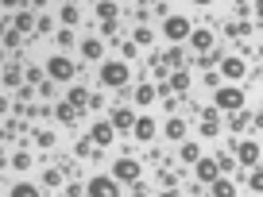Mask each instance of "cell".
<instances>
[{
	"mask_svg": "<svg viewBox=\"0 0 263 197\" xmlns=\"http://www.w3.org/2000/svg\"><path fill=\"white\" fill-rule=\"evenodd\" d=\"M97 82L105 85V89H128V82H132V66L120 62V58H105V62H101Z\"/></svg>",
	"mask_w": 263,
	"mask_h": 197,
	"instance_id": "cell-1",
	"label": "cell"
},
{
	"mask_svg": "<svg viewBox=\"0 0 263 197\" xmlns=\"http://www.w3.org/2000/svg\"><path fill=\"white\" fill-rule=\"evenodd\" d=\"M213 108L236 116L240 108H244V89H240V85H221V89H213Z\"/></svg>",
	"mask_w": 263,
	"mask_h": 197,
	"instance_id": "cell-2",
	"label": "cell"
},
{
	"mask_svg": "<svg viewBox=\"0 0 263 197\" xmlns=\"http://www.w3.org/2000/svg\"><path fill=\"white\" fill-rule=\"evenodd\" d=\"M163 35L174 43V47H178L182 39H190V35H194V19L182 16V12H171V16L163 19Z\"/></svg>",
	"mask_w": 263,
	"mask_h": 197,
	"instance_id": "cell-3",
	"label": "cell"
},
{
	"mask_svg": "<svg viewBox=\"0 0 263 197\" xmlns=\"http://www.w3.org/2000/svg\"><path fill=\"white\" fill-rule=\"evenodd\" d=\"M112 178L120 182V186H140V178H143V166H140V159H116L112 163Z\"/></svg>",
	"mask_w": 263,
	"mask_h": 197,
	"instance_id": "cell-4",
	"label": "cell"
},
{
	"mask_svg": "<svg viewBox=\"0 0 263 197\" xmlns=\"http://www.w3.org/2000/svg\"><path fill=\"white\" fill-rule=\"evenodd\" d=\"M43 70H47V77H50V82H74V77H78V66L70 62L66 54H50Z\"/></svg>",
	"mask_w": 263,
	"mask_h": 197,
	"instance_id": "cell-5",
	"label": "cell"
},
{
	"mask_svg": "<svg viewBox=\"0 0 263 197\" xmlns=\"http://www.w3.org/2000/svg\"><path fill=\"white\" fill-rule=\"evenodd\" d=\"M85 197H120V182L112 174H93L85 182Z\"/></svg>",
	"mask_w": 263,
	"mask_h": 197,
	"instance_id": "cell-6",
	"label": "cell"
},
{
	"mask_svg": "<svg viewBox=\"0 0 263 197\" xmlns=\"http://www.w3.org/2000/svg\"><path fill=\"white\" fill-rule=\"evenodd\" d=\"M194 178L201 182V186H213V182L221 178V166H217V159H197V163H194Z\"/></svg>",
	"mask_w": 263,
	"mask_h": 197,
	"instance_id": "cell-7",
	"label": "cell"
},
{
	"mask_svg": "<svg viewBox=\"0 0 263 197\" xmlns=\"http://www.w3.org/2000/svg\"><path fill=\"white\" fill-rule=\"evenodd\" d=\"M108 124H112V131H128V135H132V128H136V112H132L128 105H116L112 116H108Z\"/></svg>",
	"mask_w": 263,
	"mask_h": 197,
	"instance_id": "cell-8",
	"label": "cell"
},
{
	"mask_svg": "<svg viewBox=\"0 0 263 197\" xmlns=\"http://www.w3.org/2000/svg\"><path fill=\"white\" fill-rule=\"evenodd\" d=\"M232 151H236V163L240 166H255V163H259V143H255V140H236V147H232Z\"/></svg>",
	"mask_w": 263,
	"mask_h": 197,
	"instance_id": "cell-9",
	"label": "cell"
},
{
	"mask_svg": "<svg viewBox=\"0 0 263 197\" xmlns=\"http://www.w3.org/2000/svg\"><path fill=\"white\" fill-rule=\"evenodd\" d=\"M155 131H159V124L151 120V116H136V128H132V140H136V143H151V140H155Z\"/></svg>",
	"mask_w": 263,
	"mask_h": 197,
	"instance_id": "cell-10",
	"label": "cell"
},
{
	"mask_svg": "<svg viewBox=\"0 0 263 197\" xmlns=\"http://www.w3.org/2000/svg\"><path fill=\"white\" fill-rule=\"evenodd\" d=\"M244 74H248V62H244V58H236V54L221 58V77H229V82H240Z\"/></svg>",
	"mask_w": 263,
	"mask_h": 197,
	"instance_id": "cell-11",
	"label": "cell"
},
{
	"mask_svg": "<svg viewBox=\"0 0 263 197\" xmlns=\"http://www.w3.org/2000/svg\"><path fill=\"white\" fill-rule=\"evenodd\" d=\"M112 135H116V131H112V124H108V120H97L89 128V143H97V151H105L108 143H112Z\"/></svg>",
	"mask_w": 263,
	"mask_h": 197,
	"instance_id": "cell-12",
	"label": "cell"
},
{
	"mask_svg": "<svg viewBox=\"0 0 263 197\" xmlns=\"http://www.w3.org/2000/svg\"><path fill=\"white\" fill-rule=\"evenodd\" d=\"M190 43H194V50H197V58L201 54H209L213 50V43H217V35L209 31V27H194V35H190Z\"/></svg>",
	"mask_w": 263,
	"mask_h": 197,
	"instance_id": "cell-13",
	"label": "cell"
},
{
	"mask_svg": "<svg viewBox=\"0 0 263 197\" xmlns=\"http://www.w3.org/2000/svg\"><path fill=\"white\" fill-rule=\"evenodd\" d=\"M159 58H163V66H166V70H186V62H190V54H186L182 47H171V50H163Z\"/></svg>",
	"mask_w": 263,
	"mask_h": 197,
	"instance_id": "cell-14",
	"label": "cell"
},
{
	"mask_svg": "<svg viewBox=\"0 0 263 197\" xmlns=\"http://www.w3.org/2000/svg\"><path fill=\"white\" fill-rule=\"evenodd\" d=\"M35 19H39V16H31V12H16V16H12V31H16V35H31L35 31Z\"/></svg>",
	"mask_w": 263,
	"mask_h": 197,
	"instance_id": "cell-15",
	"label": "cell"
},
{
	"mask_svg": "<svg viewBox=\"0 0 263 197\" xmlns=\"http://www.w3.org/2000/svg\"><path fill=\"white\" fill-rule=\"evenodd\" d=\"M82 54L89 58V62H105V58H101V54H105V47H101V39H97V35L82 39Z\"/></svg>",
	"mask_w": 263,
	"mask_h": 197,
	"instance_id": "cell-16",
	"label": "cell"
},
{
	"mask_svg": "<svg viewBox=\"0 0 263 197\" xmlns=\"http://www.w3.org/2000/svg\"><path fill=\"white\" fill-rule=\"evenodd\" d=\"M93 16L101 19V24H116V16H120V4H93Z\"/></svg>",
	"mask_w": 263,
	"mask_h": 197,
	"instance_id": "cell-17",
	"label": "cell"
},
{
	"mask_svg": "<svg viewBox=\"0 0 263 197\" xmlns=\"http://www.w3.org/2000/svg\"><path fill=\"white\" fill-rule=\"evenodd\" d=\"M209 193H213V197H236V182L221 174V178H217L213 186H209Z\"/></svg>",
	"mask_w": 263,
	"mask_h": 197,
	"instance_id": "cell-18",
	"label": "cell"
},
{
	"mask_svg": "<svg viewBox=\"0 0 263 197\" xmlns=\"http://www.w3.org/2000/svg\"><path fill=\"white\" fill-rule=\"evenodd\" d=\"M58 19H62L66 27L82 24V8H78V4H62V8H58Z\"/></svg>",
	"mask_w": 263,
	"mask_h": 197,
	"instance_id": "cell-19",
	"label": "cell"
},
{
	"mask_svg": "<svg viewBox=\"0 0 263 197\" xmlns=\"http://www.w3.org/2000/svg\"><path fill=\"white\" fill-rule=\"evenodd\" d=\"M66 101H70V105H74V108H85V105H89V89H85V85H70V93H66Z\"/></svg>",
	"mask_w": 263,
	"mask_h": 197,
	"instance_id": "cell-20",
	"label": "cell"
},
{
	"mask_svg": "<svg viewBox=\"0 0 263 197\" xmlns=\"http://www.w3.org/2000/svg\"><path fill=\"white\" fill-rule=\"evenodd\" d=\"M217 166H221V174H232V170H236V155H232V147H221V151H217Z\"/></svg>",
	"mask_w": 263,
	"mask_h": 197,
	"instance_id": "cell-21",
	"label": "cell"
},
{
	"mask_svg": "<svg viewBox=\"0 0 263 197\" xmlns=\"http://www.w3.org/2000/svg\"><path fill=\"white\" fill-rule=\"evenodd\" d=\"M8 197H43V189L31 186V182H16V186L8 189Z\"/></svg>",
	"mask_w": 263,
	"mask_h": 197,
	"instance_id": "cell-22",
	"label": "cell"
},
{
	"mask_svg": "<svg viewBox=\"0 0 263 197\" xmlns=\"http://www.w3.org/2000/svg\"><path fill=\"white\" fill-rule=\"evenodd\" d=\"M163 135H166V140H186V120H178V116H174V120H166Z\"/></svg>",
	"mask_w": 263,
	"mask_h": 197,
	"instance_id": "cell-23",
	"label": "cell"
},
{
	"mask_svg": "<svg viewBox=\"0 0 263 197\" xmlns=\"http://www.w3.org/2000/svg\"><path fill=\"white\" fill-rule=\"evenodd\" d=\"M54 116H58V124H78V108L70 105V101H62V105L54 108Z\"/></svg>",
	"mask_w": 263,
	"mask_h": 197,
	"instance_id": "cell-24",
	"label": "cell"
},
{
	"mask_svg": "<svg viewBox=\"0 0 263 197\" xmlns=\"http://www.w3.org/2000/svg\"><path fill=\"white\" fill-rule=\"evenodd\" d=\"M166 82H171V89H178V93H186L190 89V70H174L171 77H166Z\"/></svg>",
	"mask_w": 263,
	"mask_h": 197,
	"instance_id": "cell-25",
	"label": "cell"
},
{
	"mask_svg": "<svg viewBox=\"0 0 263 197\" xmlns=\"http://www.w3.org/2000/svg\"><path fill=\"white\" fill-rule=\"evenodd\" d=\"M132 97H136V105H151L159 93H155V85H136V93H132Z\"/></svg>",
	"mask_w": 263,
	"mask_h": 197,
	"instance_id": "cell-26",
	"label": "cell"
},
{
	"mask_svg": "<svg viewBox=\"0 0 263 197\" xmlns=\"http://www.w3.org/2000/svg\"><path fill=\"white\" fill-rule=\"evenodd\" d=\"M132 43H136V47H151V43H155L151 27H136V31H132Z\"/></svg>",
	"mask_w": 263,
	"mask_h": 197,
	"instance_id": "cell-27",
	"label": "cell"
},
{
	"mask_svg": "<svg viewBox=\"0 0 263 197\" xmlns=\"http://www.w3.org/2000/svg\"><path fill=\"white\" fill-rule=\"evenodd\" d=\"M24 82L31 85V89H39V85L47 82V70H39V66H31V70H27V74H24Z\"/></svg>",
	"mask_w": 263,
	"mask_h": 197,
	"instance_id": "cell-28",
	"label": "cell"
},
{
	"mask_svg": "<svg viewBox=\"0 0 263 197\" xmlns=\"http://www.w3.org/2000/svg\"><path fill=\"white\" fill-rule=\"evenodd\" d=\"M4 85H8V89H20V85H24V74H20V66H8V70H4Z\"/></svg>",
	"mask_w": 263,
	"mask_h": 197,
	"instance_id": "cell-29",
	"label": "cell"
},
{
	"mask_svg": "<svg viewBox=\"0 0 263 197\" xmlns=\"http://www.w3.org/2000/svg\"><path fill=\"white\" fill-rule=\"evenodd\" d=\"M178 155H182V163H197V159H201V147H197V143H182Z\"/></svg>",
	"mask_w": 263,
	"mask_h": 197,
	"instance_id": "cell-30",
	"label": "cell"
},
{
	"mask_svg": "<svg viewBox=\"0 0 263 197\" xmlns=\"http://www.w3.org/2000/svg\"><path fill=\"white\" fill-rule=\"evenodd\" d=\"M136 54H140V47H136V43H120V62H132V58H136Z\"/></svg>",
	"mask_w": 263,
	"mask_h": 197,
	"instance_id": "cell-31",
	"label": "cell"
},
{
	"mask_svg": "<svg viewBox=\"0 0 263 197\" xmlns=\"http://www.w3.org/2000/svg\"><path fill=\"white\" fill-rule=\"evenodd\" d=\"M201 135H205V140L221 135V124H217V120H201Z\"/></svg>",
	"mask_w": 263,
	"mask_h": 197,
	"instance_id": "cell-32",
	"label": "cell"
},
{
	"mask_svg": "<svg viewBox=\"0 0 263 197\" xmlns=\"http://www.w3.org/2000/svg\"><path fill=\"white\" fill-rule=\"evenodd\" d=\"M12 166H16V170H31V155H27V151L12 155Z\"/></svg>",
	"mask_w": 263,
	"mask_h": 197,
	"instance_id": "cell-33",
	"label": "cell"
},
{
	"mask_svg": "<svg viewBox=\"0 0 263 197\" xmlns=\"http://www.w3.org/2000/svg\"><path fill=\"white\" fill-rule=\"evenodd\" d=\"M244 182H248V186L255 189V193H263V170H252V174H248Z\"/></svg>",
	"mask_w": 263,
	"mask_h": 197,
	"instance_id": "cell-34",
	"label": "cell"
},
{
	"mask_svg": "<svg viewBox=\"0 0 263 197\" xmlns=\"http://www.w3.org/2000/svg\"><path fill=\"white\" fill-rule=\"evenodd\" d=\"M43 186H62V170H43Z\"/></svg>",
	"mask_w": 263,
	"mask_h": 197,
	"instance_id": "cell-35",
	"label": "cell"
},
{
	"mask_svg": "<svg viewBox=\"0 0 263 197\" xmlns=\"http://www.w3.org/2000/svg\"><path fill=\"white\" fill-rule=\"evenodd\" d=\"M50 27H54V16H39V19H35V31H39V35H47Z\"/></svg>",
	"mask_w": 263,
	"mask_h": 197,
	"instance_id": "cell-36",
	"label": "cell"
},
{
	"mask_svg": "<svg viewBox=\"0 0 263 197\" xmlns=\"http://www.w3.org/2000/svg\"><path fill=\"white\" fill-rule=\"evenodd\" d=\"M58 47H74V27H62V31H58Z\"/></svg>",
	"mask_w": 263,
	"mask_h": 197,
	"instance_id": "cell-37",
	"label": "cell"
},
{
	"mask_svg": "<svg viewBox=\"0 0 263 197\" xmlns=\"http://www.w3.org/2000/svg\"><path fill=\"white\" fill-rule=\"evenodd\" d=\"M35 143L39 147H54V131H35Z\"/></svg>",
	"mask_w": 263,
	"mask_h": 197,
	"instance_id": "cell-38",
	"label": "cell"
},
{
	"mask_svg": "<svg viewBox=\"0 0 263 197\" xmlns=\"http://www.w3.org/2000/svg\"><path fill=\"white\" fill-rule=\"evenodd\" d=\"M20 43H24V35H16V31L8 27V35H4V43H0V47L8 50V47H20Z\"/></svg>",
	"mask_w": 263,
	"mask_h": 197,
	"instance_id": "cell-39",
	"label": "cell"
},
{
	"mask_svg": "<svg viewBox=\"0 0 263 197\" xmlns=\"http://www.w3.org/2000/svg\"><path fill=\"white\" fill-rule=\"evenodd\" d=\"M159 182H163V189H174V186H178V174H163V170H159Z\"/></svg>",
	"mask_w": 263,
	"mask_h": 197,
	"instance_id": "cell-40",
	"label": "cell"
},
{
	"mask_svg": "<svg viewBox=\"0 0 263 197\" xmlns=\"http://www.w3.org/2000/svg\"><path fill=\"white\" fill-rule=\"evenodd\" d=\"M201 82H205L209 89H221V74H205V77H201Z\"/></svg>",
	"mask_w": 263,
	"mask_h": 197,
	"instance_id": "cell-41",
	"label": "cell"
},
{
	"mask_svg": "<svg viewBox=\"0 0 263 197\" xmlns=\"http://www.w3.org/2000/svg\"><path fill=\"white\" fill-rule=\"evenodd\" d=\"M89 108H93V112H101V108H105V97H101V93H93V97H89Z\"/></svg>",
	"mask_w": 263,
	"mask_h": 197,
	"instance_id": "cell-42",
	"label": "cell"
},
{
	"mask_svg": "<svg viewBox=\"0 0 263 197\" xmlns=\"http://www.w3.org/2000/svg\"><path fill=\"white\" fill-rule=\"evenodd\" d=\"M82 189H85V186H78V182H70V186L62 189V197H78V193H82Z\"/></svg>",
	"mask_w": 263,
	"mask_h": 197,
	"instance_id": "cell-43",
	"label": "cell"
},
{
	"mask_svg": "<svg viewBox=\"0 0 263 197\" xmlns=\"http://www.w3.org/2000/svg\"><path fill=\"white\" fill-rule=\"evenodd\" d=\"M151 12H155L159 19H166V16H171V4H155V8H151Z\"/></svg>",
	"mask_w": 263,
	"mask_h": 197,
	"instance_id": "cell-44",
	"label": "cell"
},
{
	"mask_svg": "<svg viewBox=\"0 0 263 197\" xmlns=\"http://www.w3.org/2000/svg\"><path fill=\"white\" fill-rule=\"evenodd\" d=\"M252 128H255V131H263V112H255V116H252Z\"/></svg>",
	"mask_w": 263,
	"mask_h": 197,
	"instance_id": "cell-45",
	"label": "cell"
},
{
	"mask_svg": "<svg viewBox=\"0 0 263 197\" xmlns=\"http://www.w3.org/2000/svg\"><path fill=\"white\" fill-rule=\"evenodd\" d=\"M12 108H8V97H0V116H8Z\"/></svg>",
	"mask_w": 263,
	"mask_h": 197,
	"instance_id": "cell-46",
	"label": "cell"
},
{
	"mask_svg": "<svg viewBox=\"0 0 263 197\" xmlns=\"http://www.w3.org/2000/svg\"><path fill=\"white\" fill-rule=\"evenodd\" d=\"M4 35H8V19H0V43H4Z\"/></svg>",
	"mask_w": 263,
	"mask_h": 197,
	"instance_id": "cell-47",
	"label": "cell"
},
{
	"mask_svg": "<svg viewBox=\"0 0 263 197\" xmlns=\"http://www.w3.org/2000/svg\"><path fill=\"white\" fill-rule=\"evenodd\" d=\"M132 197H147V189H140V186H136V189H132Z\"/></svg>",
	"mask_w": 263,
	"mask_h": 197,
	"instance_id": "cell-48",
	"label": "cell"
},
{
	"mask_svg": "<svg viewBox=\"0 0 263 197\" xmlns=\"http://www.w3.org/2000/svg\"><path fill=\"white\" fill-rule=\"evenodd\" d=\"M159 197H178V193H174V189H163V193H159Z\"/></svg>",
	"mask_w": 263,
	"mask_h": 197,
	"instance_id": "cell-49",
	"label": "cell"
},
{
	"mask_svg": "<svg viewBox=\"0 0 263 197\" xmlns=\"http://www.w3.org/2000/svg\"><path fill=\"white\" fill-rule=\"evenodd\" d=\"M252 12H255V16H263V4H255V8H252Z\"/></svg>",
	"mask_w": 263,
	"mask_h": 197,
	"instance_id": "cell-50",
	"label": "cell"
},
{
	"mask_svg": "<svg viewBox=\"0 0 263 197\" xmlns=\"http://www.w3.org/2000/svg\"><path fill=\"white\" fill-rule=\"evenodd\" d=\"M0 62H4V47H0Z\"/></svg>",
	"mask_w": 263,
	"mask_h": 197,
	"instance_id": "cell-51",
	"label": "cell"
},
{
	"mask_svg": "<svg viewBox=\"0 0 263 197\" xmlns=\"http://www.w3.org/2000/svg\"><path fill=\"white\" fill-rule=\"evenodd\" d=\"M259 58H263V47H259Z\"/></svg>",
	"mask_w": 263,
	"mask_h": 197,
	"instance_id": "cell-52",
	"label": "cell"
}]
</instances>
